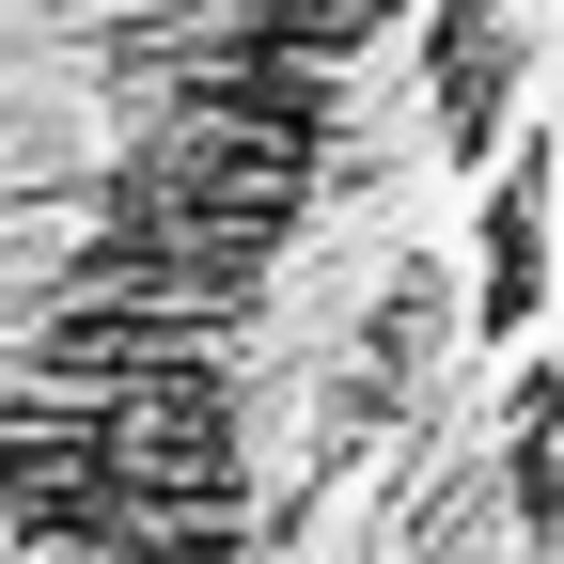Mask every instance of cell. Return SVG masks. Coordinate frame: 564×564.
I'll return each mask as SVG.
<instances>
[{
	"label": "cell",
	"instance_id": "cell-1",
	"mask_svg": "<svg viewBox=\"0 0 564 564\" xmlns=\"http://www.w3.org/2000/svg\"><path fill=\"white\" fill-rule=\"evenodd\" d=\"M549 299V173L518 158L502 188H486V282H470V345H518Z\"/></svg>",
	"mask_w": 564,
	"mask_h": 564
}]
</instances>
